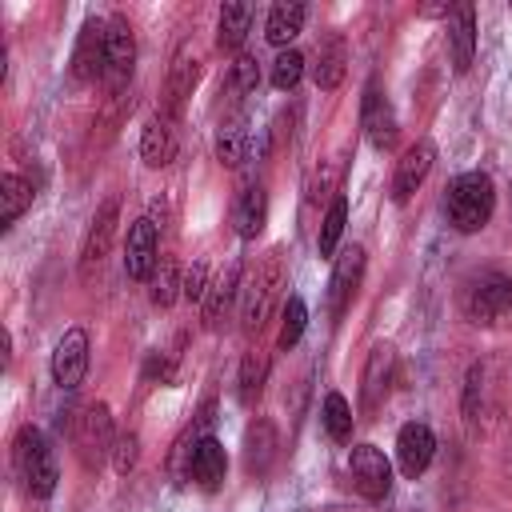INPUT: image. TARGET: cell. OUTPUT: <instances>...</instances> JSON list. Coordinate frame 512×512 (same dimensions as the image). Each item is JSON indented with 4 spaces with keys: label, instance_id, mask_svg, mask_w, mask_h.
I'll return each instance as SVG.
<instances>
[{
    "label": "cell",
    "instance_id": "1",
    "mask_svg": "<svg viewBox=\"0 0 512 512\" xmlns=\"http://www.w3.org/2000/svg\"><path fill=\"white\" fill-rule=\"evenodd\" d=\"M496 212V188H492V176L488 172H460L452 176L448 192H444V216L456 232L472 236L480 228H488Z\"/></svg>",
    "mask_w": 512,
    "mask_h": 512
},
{
    "label": "cell",
    "instance_id": "2",
    "mask_svg": "<svg viewBox=\"0 0 512 512\" xmlns=\"http://www.w3.org/2000/svg\"><path fill=\"white\" fill-rule=\"evenodd\" d=\"M280 288H284V256H280V248H268L256 260V268L248 272L244 288H240V324H244V332H260L268 324V316L280 300Z\"/></svg>",
    "mask_w": 512,
    "mask_h": 512
},
{
    "label": "cell",
    "instance_id": "3",
    "mask_svg": "<svg viewBox=\"0 0 512 512\" xmlns=\"http://www.w3.org/2000/svg\"><path fill=\"white\" fill-rule=\"evenodd\" d=\"M12 464H16V476L24 480L28 496L44 500L56 492V480H60V468H56V452L48 448V436L32 424H24L16 432V444H12Z\"/></svg>",
    "mask_w": 512,
    "mask_h": 512
},
{
    "label": "cell",
    "instance_id": "4",
    "mask_svg": "<svg viewBox=\"0 0 512 512\" xmlns=\"http://www.w3.org/2000/svg\"><path fill=\"white\" fill-rule=\"evenodd\" d=\"M460 308L480 328H492V324L512 320V276H504V272H480L476 280H468V288L460 296Z\"/></svg>",
    "mask_w": 512,
    "mask_h": 512
},
{
    "label": "cell",
    "instance_id": "5",
    "mask_svg": "<svg viewBox=\"0 0 512 512\" xmlns=\"http://www.w3.org/2000/svg\"><path fill=\"white\" fill-rule=\"evenodd\" d=\"M112 444H116V432H112V412L108 404H84L76 412V424H72V448L76 456L88 464V468H100L104 456H112Z\"/></svg>",
    "mask_w": 512,
    "mask_h": 512
},
{
    "label": "cell",
    "instance_id": "6",
    "mask_svg": "<svg viewBox=\"0 0 512 512\" xmlns=\"http://www.w3.org/2000/svg\"><path fill=\"white\" fill-rule=\"evenodd\" d=\"M116 228H120V200L108 196L96 208V216H92V224L84 232V244H80V280L84 284L104 268V260L112 252V240H116Z\"/></svg>",
    "mask_w": 512,
    "mask_h": 512
},
{
    "label": "cell",
    "instance_id": "7",
    "mask_svg": "<svg viewBox=\"0 0 512 512\" xmlns=\"http://www.w3.org/2000/svg\"><path fill=\"white\" fill-rule=\"evenodd\" d=\"M108 72V20L88 16L80 24L76 48H72V80L76 84H92Z\"/></svg>",
    "mask_w": 512,
    "mask_h": 512
},
{
    "label": "cell",
    "instance_id": "8",
    "mask_svg": "<svg viewBox=\"0 0 512 512\" xmlns=\"http://www.w3.org/2000/svg\"><path fill=\"white\" fill-rule=\"evenodd\" d=\"M360 128H364V140L376 152L396 148V112H392V100H388V92L380 88L376 76L364 84V96H360Z\"/></svg>",
    "mask_w": 512,
    "mask_h": 512
},
{
    "label": "cell",
    "instance_id": "9",
    "mask_svg": "<svg viewBox=\"0 0 512 512\" xmlns=\"http://www.w3.org/2000/svg\"><path fill=\"white\" fill-rule=\"evenodd\" d=\"M348 476H352V488L372 504H380L392 492V464L376 444H356L348 452Z\"/></svg>",
    "mask_w": 512,
    "mask_h": 512
},
{
    "label": "cell",
    "instance_id": "10",
    "mask_svg": "<svg viewBox=\"0 0 512 512\" xmlns=\"http://www.w3.org/2000/svg\"><path fill=\"white\" fill-rule=\"evenodd\" d=\"M160 268V232L152 216H140L124 236V272L132 280H152Z\"/></svg>",
    "mask_w": 512,
    "mask_h": 512
},
{
    "label": "cell",
    "instance_id": "11",
    "mask_svg": "<svg viewBox=\"0 0 512 512\" xmlns=\"http://www.w3.org/2000/svg\"><path fill=\"white\" fill-rule=\"evenodd\" d=\"M132 68H136V32H132L128 16L112 12V16H108V72H104L112 96L124 92Z\"/></svg>",
    "mask_w": 512,
    "mask_h": 512
},
{
    "label": "cell",
    "instance_id": "12",
    "mask_svg": "<svg viewBox=\"0 0 512 512\" xmlns=\"http://www.w3.org/2000/svg\"><path fill=\"white\" fill-rule=\"evenodd\" d=\"M84 372H88V332L68 328L52 348V384L60 392H72V388H80Z\"/></svg>",
    "mask_w": 512,
    "mask_h": 512
},
{
    "label": "cell",
    "instance_id": "13",
    "mask_svg": "<svg viewBox=\"0 0 512 512\" xmlns=\"http://www.w3.org/2000/svg\"><path fill=\"white\" fill-rule=\"evenodd\" d=\"M392 372H396V348L392 344H372L368 360H364V376H360V412L372 416L392 388Z\"/></svg>",
    "mask_w": 512,
    "mask_h": 512
},
{
    "label": "cell",
    "instance_id": "14",
    "mask_svg": "<svg viewBox=\"0 0 512 512\" xmlns=\"http://www.w3.org/2000/svg\"><path fill=\"white\" fill-rule=\"evenodd\" d=\"M364 260H368V252H364L360 244H352V248H344V252L336 256L332 280H328V316H332V320H340L344 308L352 304V296H356V288H360V276H364Z\"/></svg>",
    "mask_w": 512,
    "mask_h": 512
},
{
    "label": "cell",
    "instance_id": "15",
    "mask_svg": "<svg viewBox=\"0 0 512 512\" xmlns=\"http://www.w3.org/2000/svg\"><path fill=\"white\" fill-rule=\"evenodd\" d=\"M432 456H436V436H432V428L420 424V420H408V424L396 432V464H400V472H404L408 480H416V476L428 472Z\"/></svg>",
    "mask_w": 512,
    "mask_h": 512
},
{
    "label": "cell",
    "instance_id": "16",
    "mask_svg": "<svg viewBox=\"0 0 512 512\" xmlns=\"http://www.w3.org/2000/svg\"><path fill=\"white\" fill-rule=\"evenodd\" d=\"M196 80H200V56L184 44V48L172 56V68H168V80H164V104H160V112H164L168 120H176V116L184 112V100L192 96Z\"/></svg>",
    "mask_w": 512,
    "mask_h": 512
},
{
    "label": "cell",
    "instance_id": "17",
    "mask_svg": "<svg viewBox=\"0 0 512 512\" xmlns=\"http://www.w3.org/2000/svg\"><path fill=\"white\" fill-rule=\"evenodd\" d=\"M432 160H436V144L432 140H416L404 148V156L396 160V172H392V200L404 204L412 200V192L424 184V176L432 172Z\"/></svg>",
    "mask_w": 512,
    "mask_h": 512
},
{
    "label": "cell",
    "instance_id": "18",
    "mask_svg": "<svg viewBox=\"0 0 512 512\" xmlns=\"http://www.w3.org/2000/svg\"><path fill=\"white\" fill-rule=\"evenodd\" d=\"M224 472H228V456H224V444L216 436H200L192 448H188V480L204 492H216L224 484Z\"/></svg>",
    "mask_w": 512,
    "mask_h": 512
},
{
    "label": "cell",
    "instance_id": "19",
    "mask_svg": "<svg viewBox=\"0 0 512 512\" xmlns=\"http://www.w3.org/2000/svg\"><path fill=\"white\" fill-rule=\"evenodd\" d=\"M180 152V140H176V120H168L164 112H156L144 132H140V160L148 168H168Z\"/></svg>",
    "mask_w": 512,
    "mask_h": 512
},
{
    "label": "cell",
    "instance_id": "20",
    "mask_svg": "<svg viewBox=\"0 0 512 512\" xmlns=\"http://www.w3.org/2000/svg\"><path fill=\"white\" fill-rule=\"evenodd\" d=\"M240 288H244V268H240V264L220 268V276H216V280L208 284V292H204V328H220V324L228 320V312H232Z\"/></svg>",
    "mask_w": 512,
    "mask_h": 512
},
{
    "label": "cell",
    "instance_id": "21",
    "mask_svg": "<svg viewBox=\"0 0 512 512\" xmlns=\"http://www.w3.org/2000/svg\"><path fill=\"white\" fill-rule=\"evenodd\" d=\"M448 48H452V68L464 76L476 60V8L456 4L448 16Z\"/></svg>",
    "mask_w": 512,
    "mask_h": 512
},
{
    "label": "cell",
    "instance_id": "22",
    "mask_svg": "<svg viewBox=\"0 0 512 512\" xmlns=\"http://www.w3.org/2000/svg\"><path fill=\"white\" fill-rule=\"evenodd\" d=\"M276 452H280V436L272 428V420H252L248 432H244V468L252 476H268L272 464H276Z\"/></svg>",
    "mask_w": 512,
    "mask_h": 512
},
{
    "label": "cell",
    "instance_id": "23",
    "mask_svg": "<svg viewBox=\"0 0 512 512\" xmlns=\"http://www.w3.org/2000/svg\"><path fill=\"white\" fill-rule=\"evenodd\" d=\"M344 72H348V44H344V36H340V32H328V36L320 40V48H316L312 80H316V88L332 92V88H340Z\"/></svg>",
    "mask_w": 512,
    "mask_h": 512
},
{
    "label": "cell",
    "instance_id": "24",
    "mask_svg": "<svg viewBox=\"0 0 512 512\" xmlns=\"http://www.w3.org/2000/svg\"><path fill=\"white\" fill-rule=\"evenodd\" d=\"M264 220H268V192L264 184H248L232 204V228L240 240H256L264 232Z\"/></svg>",
    "mask_w": 512,
    "mask_h": 512
},
{
    "label": "cell",
    "instance_id": "25",
    "mask_svg": "<svg viewBox=\"0 0 512 512\" xmlns=\"http://www.w3.org/2000/svg\"><path fill=\"white\" fill-rule=\"evenodd\" d=\"M248 28H252V4H244V0L224 4L220 16H216V48L240 56V48L248 40Z\"/></svg>",
    "mask_w": 512,
    "mask_h": 512
},
{
    "label": "cell",
    "instance_id": "26",
    "mask_svg": "<svg viewBox=\"0 0 512 512\" xmlns=\"http://www.w3.org/2000/svg\"><path fill=\"white\" fill-rule=\"evenodd\" d=\"M304 16H308V8H304L300 0H280V4H272L268 24H264L268 44H276V48L284 52V48L304 32Z\"/></svg>",
    "mask_w": 512,
    "mask_h": 512
},
{
    "label": "cell",
    "instance_id": "27",
    "mask_svg": "<svg viewBox=\"0 0 512 512\" xmlns=\"http://www.w3.org/2000/svg\"><path fill=\"white\" fill-rule=\"evenodd\" d=\"M248 144H252V136H248V120L244 116H228L216 128V160L224 168H240L248 160Z\"/></svg>",
    "mask_w": 512,
    "mask_h": 512
},
{
    "label": "cell",
    "instance_id": "28",
    "mask_svg": "<svg viewBox=\"0 0 512 512\" xmlns=\"http://www.w3.org/2000/svg\"><path fill=\"white\" fill-rule=\"evenodd\" d=\"M32 196H36V188L20 172H4V180H0V224L12 228L24 216V208L32 204Z\"/></svg>",
    "mask_w": 512,
    "mask_h": 512
},
{
    "label": "cell",
    "instance_id": "29",
    "mask_svg": "<svg viewBox=\"0 0 512 512\" xmlns=\"http://www.w3.org/2000/svg\"><path fill=\"white\" fill-rule=\"evenodd\" d=\"M256 84H260V64H256V56H252V52H240V56L232 60V68H228L224 96H228L232 104H240L244 96L256 92Z\"/></svg>",
    "mask_w": 512,
    "mask_h": 512
},
{
    "label": "cell",
    "instance_id": "30",
    "mask_svg": "<svg viewBox=\"0 0 512 512\" xmlns=\"http://www.w3.org/2000/svg\"><path fill=\"white\" fill-rule=\"evenodd\" d=\"M344 224H348V200L344 196H332L324 220H320V236H316V252L320 256H336L340 248V236H344Z\"/></svg>",
    "mask_w": 512,
    "mask_h": 512
},
{
    "label": "cell",
    "instance_id": "31",
    "mask_svg": "<svg viewBox=\"0 0 512 512\" xmlns=\"http://www.w3.org/2000/svg\"><path fill=\"white\" fill-rule=\"evenodd\" d=\"M320 424H324V432H328L336 444H348V440H352V408H348V400H344L340 392H328V396H324Z\"/></svg>",
    "mask_w": 512,
    "mask_h": 512
},
{
    "label": "cell",
    "instance_id": "32",
    "mask_svg": "<svg viewBox=\"0 0 512 512\" xmlns=\"http://www.w3.org/2000/svg\"><path fill=\"white\" fill-rule=\"evenodd\" d=\"M176 296H184L180 260H176V256H160V268H156V276H152V304L168 308Z\"/></svg>",
    "mask_w": 512,
    "mask_h": 512
},
{
    "label": "cell",
    "instance_id": "33",
    "mask_svg": "<svg viewBox=\"0 0 512 512\" xmlns=\"http://www.w3.org/2000/svg\"><path fill=\"white\" fill-rule=\"evenodd\" d=\"M264 380H268V356L264 352H248L244 360H240V404H256L260 400V392H264Z\"/></svg>",
    "mask_w": 512,
    "mask_h": 512
},
{
    "label": "cell",
    "instance_id": "34",
    "mask_svg": "<svg viewBox=\"0 0 512 512\" xmlns=\"http://www.w3.org/2000/svg\"><path fill=\"white\" fill-rule=\"evenodd\" d=\"M300 76H304V52L284 48V52L272 60V88H276V92H292V88L300 84Z\"/></svg>",
    "mask_w": 512,
    "mask_h": 512
},
{
    "label": "cell",
    "instance_id": "35",
    "mask_svg": "<svg viewBox=\"0 0 512 512\" xmlns=\"http://www.w3.org/2000/svg\"><path fill=\"white\" fill-rule=\"evenodd\" d=\"M304 324H308L304 300H300V296H288V304H284V312H280V336H276V344L288 352V348L304 336Z\"/></svg>",
    "mask_w": 512,
    "mask_h": 512
},
{
    "label": "cell",
    "instance_id": "36",
    "mask_svg": "<svg viewBox=\"0 0 512 512\" xmlns=\"http://www.w3.org/2000/svg\"><path fill=\"white\" fill-rule=\"evenodd\" d=\"M136 460H140V436L136 432H120L116 444H112V468L120 476H128L136 468Z\"/></svg>",
    "mask_w": 512,
    "mask_h": 512
},
{
    "label": "cell",
    "instance_id": "37",
    "mask_svg": "<svg viewBox=\"0 0 512 512\" xmlns=\"http://www.w3.org/2000/svg\"><path fill=\"white\" fill-rule=\"evenodd\" d=\"M480 396H484V368L472 364L468 376H464V416L476 420V408H480Z\"/></svg>",
    "mask_w": 512,
    "mask_h": 512
},
{
    "label": "cell",
    "instance_id": "38",
    "mask_svg": "<svg viewBox=\"0 0 512 512\" xmlns=\"http://www.w3.org/2000/svg\"><path fill=\"white\" fill-rule=\"evenodd\" d=\"M204 292H208V268L196 260V264L184 272V300H192V304H204Z\"/></svg>",
    "mask_w": 512,
    "mask_h": 512
}]
</instances>
